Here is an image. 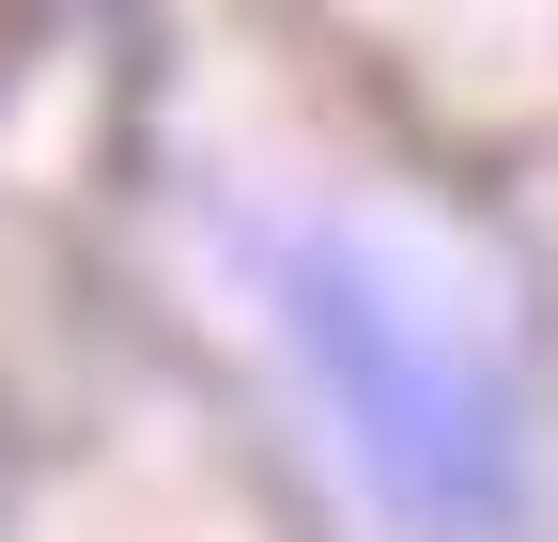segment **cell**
<instances>
[{"label":"cell","mask_w":558,"mask_h":542,"mask_svg":"<svg viewBox=\"0 0 558 542\" xmlns=\"http://www.w3.org/2000/svg\"><path fill=\"white\" fill-rule=\"evenodd\" d=\"M264 342L295 372L326 465L403 542H512V512L543 481L527 357H512V310L450 248H418L388 218L264 233Z\"/></svg>","instance_id":"6da1fadb"}]
</instances>
